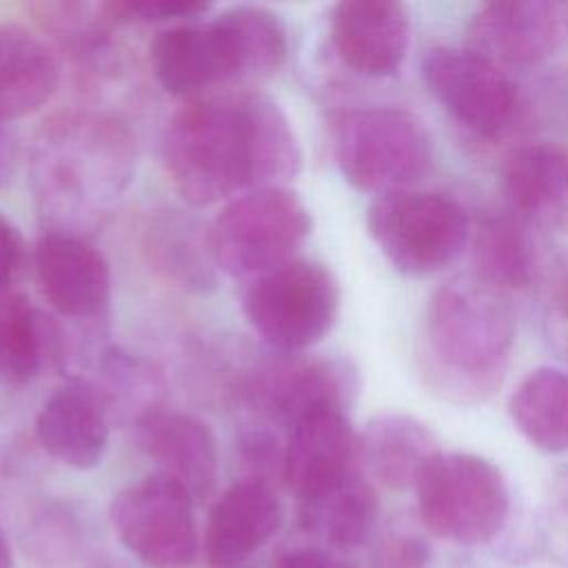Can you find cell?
<instances>
[{
	"instance_id": "2",
	"label": "cell",
	"mask_w": 568,
	"mask_h": 568,
	"mask_svg": "<svg viewBox=\"0 0 568 568\" xmlns=\"http://www.w3.org/2000/svg\"><path fill=\"white\" fill-rule=\"evenodd\" d=\"M162 162L173 189L193 206L257 189L251 93L191 98L164 129Z\"/></svg>"
},
{
	"instance_id": "28",
	"label": "cell",
	"mask_w": 568,
	"mask_h": 568,
	"mask_svg": "<svg viewBox=\"0 0 568 568\" xmlns=\"http://www.w3.org/2000/svg\"><path fill=\"white\" fill-rule=\"evenodd\" d=\"M155 240L151 248L160 266L178 277L184 286L206 288L215 284V260L209 244V229H195L193 222L169 217V222L153 229Z\"/></svg>"
},
{
	"instance_id": "19",
	"label": "cell",
	"mask_w": 568,
	"mask_h": 568,
	"mask_svg": "<svg viewBox=\"0 0 568 568\" xmlns=\"http://www.w3.org/2000/svg\"><path fill=\"white\" fill-rule=\"evenodd\" d=\"M42 448L71 468L100 464L109 442V417L102 395L87 382L55 388L42 404L36 422Z\"/></svg>"
},
{
	"instance_id": "24",
	"label": "cell",
	"mask_w": 568,
	"mask_h": 568,
	"mask_svg": "<svg viewBox=\"0 0 568 568\" xmlns=\"http://www.w3.org/2000/svg\"><path fill=\"white\" fill-rule=\"evenodd\" d=\"M477 277L497 291L526 288L537 275V248L528 222L515 213L484 215L473 240Z\"/></svg>"
},
{
	"instance_id": "25",
	"label": "cell",
	"mask_w": 568,
	"mask_h": 568,
	"mask_svg": "<svg viewBox=\"0 0 568 568\" xmlns=\"http://www.w3.org/2000/svg\"><path fill=\"white\" fill-rule=\"evenodd\" d=\"M508 413L535 448L568 450V373L550 366L530 371L510 393Z\"/></svg>"
},
{
	"instance_id": "20",
	"label": "cell",
	"mask_w": 568,
	"mask_h": 568,
	"mask_svg": "<svg viewBox=\"0 0 568 568\" xmlns=\"http://www.w3.org/2000/svg\"><path fill=\"white\" fill-rule=\"evenodd\" d=\"M501 191L510 213L524 222L568 217V149L530 142L513 149L501 164Z\"/></svg>"
},
{
	"instance_id": "15",
	"label": "cell",
	"mask_w": 568,
	"mask_h": 568,
	"mask_svg": "<svg viewBox=\"0 0 568 568\" xmlns=\"http://www.w3.org/2000/svg\"><path fill=\"white\" fill-rule=\"evenodd\" d=\"M331 42L337 58L368 78L393 75L408 51L410 22L393 0H344L331 11Z\"/></svg>"
},
{
	"instance_id": "14",
	"label": "cell",
	"mask_w": 568,
	"mask_h": 568,
	"mask_svg": "<svg viewBox=\"0 0 568 568\" xmlns=\"http://www.w3.org/2000/svg\"><path fill=\"white\" fill-rule=\"evenodd\" d=\"M282 457V481L302 499H308L357 473L359 435L346 413H313L288 430Z\"/></svg>"
},
{
	"instance_id": "22",
	"label": "cell",
	"mask_w": 568,
	"mask_h": 568,
	"mask_svg": "<svg viewBox=\"0 0 568 568\" xmlns=\"http://www.w3.org/2000/svg\"><path fill=\"white\" fill-rule=\"evenodd\" d=\"M60 82L51 49L20 24L0 27V118L16 120L44 106Z\"/></svg>"
},
{
	"instance_id": "13",
	"label": "cell",
	"mask_w": 568,
	"mask_h": 568,
	"mask_svg": "<svg viewBox=\"0 0 568 568\" xmlns=\"http://www.w3.org/2000/svg\"><path fill=\"white\" fill-rule=\"evenodd\" d=\"M42 295L67 317H100L111 302V268L102 253L69 231L44 233L33 248Z\"/></svg>"
},
{
	"instance_id": "36",
	"label": "cell",
	"mask_w": 568,
	"mask_h": 568,
	"mask_svg": "<svg viewBox=\"0 0 568 568\" xmlns=\"http://www.w3.org/2000/svg\"><path fill=\"white\" fill-rule=\"evenodd\" d=\"M0 568H13L11 550H9V544L4 541V535H2V532H0Z\"/></svg>"
},
{
	"instance_id": "26",
	"label": "cell",
	"mask_w": 568,
	"mask_h": 568,
	"mask_svg": "<svg viewBox=\"0 0 568 568\" xmlns=\"http://www.w3.org/2000/svg\"><path fill=\"white\" fill-rule=\"evenodd\" d=\"M220 24L235 67V78H268L286 60L288 42L282 20L253 4L226 9L215 18Z\"/></svg>"
},
{
	"instance_id": "4",
	"label": "cell",
	"mask_w": 568,
	"mask_h": 568,
	"mask_svg": "<svg viewBox=\"0 0 568 568\" xmlns=\"http://www.w3.org/2000/svg\"><path fill=\"white\" fill-rule=\"evenodd\" d=\"M133 144L129 131L111 118H67L47 131L36 158L42 197L69 209L118 195L131 180Z\"/></svg>"
},
{
	"instance_id": "7",
	"label": "cell",
	"mask_w": 568,
	"mask_h": 568,
	"mask_svg": "<svg viewBox=\"0 0 568 568\" xmlns=\"http://www.w3.org/2000/svg\"><path fill=\"white\" fill-rule=\"evenodd\" d=\"M368 235L382 255L404 275H430L450 264L468 240L464 206L430 191L377 195L366 213Z\"/></svg>"
},
{
	"instance_id": "8",
	"label": "cell",
	"mask_w": 568,
	"mask_h": 568,
	"mask_svg": "<svg viewBox=\"0 0 568 568\" xmlns=\"http://www.w3.org/2000/svg\"><path fill=\"white\" fill-rule=\"evenodd\" d=\"M242 308L266 344L297 353L317 344L333 328L339 286L326 266L293 260L253 277L244 288Z\"/></svg>"
},
{
	"instance_id": "10",
	"label": "cell",
	"mask_w": 568,
	"mask_h": 568,
	"mask_svg": "<svg viewBox=\"0 0 568 568\" xmlns=\"http://www.w3.org/2000/svg\"><path fill=\"white\" fill-rule=\"evenodd\" d=\"M109 517L120 541L149 566L173 568L195 557L193 497L162 473L122 488Z\"/></svg>"
},
{
	"instance_id": "18",
	"label": "cell",
	"mask_w": 568,
	"mask_h": 568,
	"mask_svg": "<svg viewBox=\"0 0 568 568\" xmlns=\"http://www.w3.org/2000/svg\"><path fill=\"white\" fill-rule=\"evenodd\" d=\"M149 58L158 82L173 95L200 98L226 80H235L226 38L215 20L180 22L155 33Z\"/></svg>"
},
{
	"instance_id": "5",
	"label": "cell",
	"mask_w": 568,
	"mask_h": 568,
	"mask_svg": "<svg viewBox=\"0 0 568 568\" xmlns=\"http://www.w3.org/2000/svg\"><path fill=\"white\" fill-rule=\"evenodd\" d=\"M311 229V213L293 191L251 189L217 213L209 226V244L217 268L253 280L297 260Z\"/></svg>"
},
{
	"instance_id": "31",
	"label": "cell",
	"mask_w": 568,
	"mask_h": 568,
	"mask_svg": "<svg viewBox=\"0 0 568 568\" xmlns=\"http://www.w3.org/2000/svg\"><path fill=\"white\" fill-rule=\"evenodd\" d=\"M546 324L550 337L568 353V266H557L546 284Z\"/></svg>"
},
{
	"instance_id": "6",
	"label": "cell",
	"mask_w": 568,
	"mask_h": 568,
	"mask_svg": "<svg viewBox=\"0 0 568 568\" xmlns=\"http://www.w3.org/2000/svg\"><path fill=\"white\" fill-rule=\"evenodd\" d=\"M422 526L457 544L495 539L510 515V490L501 470L470 453H439L417 486Z\"/></svg>"
},
{
	"instance_id": "23",
	"label": "cell",
	"mask_w": 568,
	"mask_h": 568,
	"mask_svg": "<svg viewBox=\"0 0 568 568\" xmlns=\"http://www.w3.org/2000/svg\"><path fill=\"white\" fill-rule=\"evenodd\" d=\"M377 493L359 473L302 499L300 508L302 528L339 550L364 544L377 524Z\"/></svg>"
},
{
	"instance_id": "27",
	"label": "cell",
	"mask_w": 568,
	"mask_h": 568,
	"mask_svg": "<svg viewBox=\"0 0 568 568\" xmlns=\"http://www.w3.org/2000/svg\"><path fill=\"white\" fill-rule=\"evenodd\" d=\"M49 331L27 297L0 291V384L31 382L44 359Z\"/></svg>"
},
{
	"instance_id": "11",
	"label": "cell",
	"mask_w": 568,
	"mask_h": 568,
	"mask_svg": "<svg viewBox=\"0 0 568 568\" xmlns=\"http://www.w3.org/2000/svg\"><path fill=\"white\" fill-rule=\"evenodd\" d=\"M355 393L357 373L339 357H286L257 371L248 386L253 406L286 430L313 413H346Z\"/></svg>"
},
{
	"instance_id": "30",
	"label": "cell",
	"mask_w": 568,
	"mask_h": 568,
	"mask_svg": "<svg viewBox=\"0 0 568 568\" xmlns=\"http://www.w3.org/2000/svg\"><path fill=\"white\" fill-rule=\"evenodd\" d=\"M430 561V544L424 535L410 528H395L386 532L375 550V568H426Z\"/></svg>"
},
{
	"instance_id": "33",
	"label": "cell",
	"mask_w": 568,
	"mask_h": 568,
	"mask_svg": "<svg viewBox=\"0 0 568 568\" xmlns=\"http://www.w3.org/2000/svg\"><path fill=\"white\" fill-rule=\"evenodd\" d=\"M27 266V246L20 231L0 215V291L20 277Z\"/></svg>"
},
{
	"instance_id": "3",
	"label": "cell",
	"mask_w": 568,
	"mask_h": 568,
	"mask_svg": "<svg viewBox=\"0 0 568 568\" xmlns=\"http://www.w3.org/2000/svg\"><path fill=\"white\" fill-rule=\"evenodd\" d=\"M333 158L351 186L384 195L410 189L428 175L433 142L410 111L364 106L333 120Z\"/></svg>"
},
{
	"instance_id": "35",
	"label": "cell",
	"mask_w": 568,
	"mask_h": 568,
	"mask_svg": "<svg viewBox=\"0 0 568 568\" xmlns=\"http://www.w3.org/2000/svg\"><path fill=\"white\" fill-rule=\"evenodd\" d=\"M16 166V142L9 129L4 126V120L0 118V189L9 182Z\"/></svg>"
},
{
	"instance_id": "12",
	"label": "cell",
	"mask_w": 568,
	"mask_h": 568,
	"mask_svg": "<svg viewBox=\"0 0 568 568\" xmlns=\"http://www.w3.org/2000/svg\"><path fill=\"white\" fill-rule=\"evenodd\" d=\"M566 31V4L544 0L490 2L468 22L466 49L508 73L546 60Z\"/></svg>"
},
{
	"instance_id": "1",
	"label": "cell",
	"mask_w": 568,
	"mask_h": 568,
	"mask_svg": "<svg viewBox=\"0 0 568 568\" xmlns=\"http://www.w3.org/2000/svg\"><path fill=\"white\" fill-rule=\"evenodd\" d=\"M515 344V320L504 293L479 277L437 288L426 308L424 373L457 402L488 397L501 384Z\"/></svg>"
},
{
	"instance_id": "32",
	"label": "cell",
	"mask_w": 568,
	"mask_h": 568,
	"mask_svg": "<svg viewBox=\"0 0 568 568\" xmlns=\"http://www.w3.org/2000/svg\"><path fill=\"white\" fill-rule=\"evenodd\" d=\"M539 546L546 557L568 566V490H564L555 506L548 508L539 530Z\"/></svg>"
},
{
	"instance_id": "29",
	"label": "cell",
	"mask_w": 568,
	"mask_h": 568,
	"mask_svg": "<svg viewBox=\"0 0 568 568\" xmlns=\"http://www.w3.org/2000/svg\"><path fill=\"white\" fill-rule=\"evenodd\" d=\"M102 11L113 22H164V20H195L209 11L206 2L189 0H111Z\"/></svg>"
},
{
	"instance_id": "9",
	"label": "cell",
	"mask_w": 568,
	"mask_h": 568,
	"mask_svg": "<svg viewBox=\"0 0 568 568\" xmlns=\"http://www.w3.org/2000/svg\"><path fill=\"white\" fill-rule=\"evenodd\" d=\"M422 80L439 106L479 138H499L517 118L519 89L513 78L466 47L428 49Z\"/></svg>"
},
{
	"instance_id": "34",
	"label": "cell",
	"mask_w": 568,
	"mask_h": 568,
	"mask_svg": "<svg viewBox=\"0 0 568 568\" xmlns=\"http://www.w3.org/2000/svg\"><path fill=\"white\" fill-rule=\"evenodd\" d=\"M277 568H353V566L324 548L304 546V548H293L284 552L277 561Z\"/></svg>"
},
{
	"instance_id": "21",
	"label": "cell",
	"mask_w": 568,
	"mask_h": 568,
	"mask_svg": "<svg viewBox=\"0 0 568 568\" xmlns=\"http://www.w3.org/2000/svg\"><path fill=\"white\" fill-rule=\"evenodd\" d=\"M439 453L433 430L402 413L377 415L359 435L362 464L379 484L393 490L415 488Z\"/></svg>"
},
{
	"instance_id": "17",
	"label": "cell",
	"mask_w": 568,
	"mask_h": 568,
	"mask_svg": "<svg viewBox=\"0 0 568 568\" xmlns=\"http://www.w3.org/2000/svg\"><path fill=\"white\" fill-rule=\"evenodd\" d=\"M282 508L268 484L240 479L213 504L204 528V557L211 568H240L280 528Z\"/></svg>"
},
{
	"instance_id": "16",
	"label": "cell",
	"mask_w": 568,
	"mask_h": 568,
	"mask_svg": "<svg viewBox=\"0 0 568 568\" xmlns=\"http://www.w3.org/2000/svg\"><path fill=\"white\" fill-rule=\"evenodd\" d=\"M135 442L160 466V473L178 481L193 501L213 493L217 444L202 419L171 408H146L135 419Z\"/></svg>"
}]
</instances>
